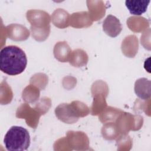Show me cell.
I'll return each mask as SVG.
<instances>
[{
  "label": "cell",
  "mask_w": 151,
  "mask_h": 151,
  "mask_svg": "<svg viewBox=\"0 0 151 151\" xmlns=\"http://www.w3.org/2000/svg\"><path fill=\"white\" fill-rule=\"evenodd\" d=\"M27 58L25 52L16 45L6 46L0 52V70L9 76L22 73L26 68Z\"/></svg>",
  "instance_id": "6da1fadb"
},
{
  "label": "cell",
  "mask_w": 151,
  "mask_h": 151,
  "mask_svg": "<svg viewBox=\"0 0 151 151\" xmlns=\"http://www.w3.org/2000/svg\"><path fill=\"white\" fill-rule=\"evenodd\" d=\"M90 113V109L84 103L73 101L71 103H62L55 109L56 117L61 121L67 124L77 122L80 117H83Z\"/></svg>",
  "instance_id": "7a4b0ae2"
},
{
  "label": "cell",
  "mask_w": 151,
  "mask_h": 151,
  "mask_svg": "<svg viewBox=\"0 0 151 151\" xmlns=\"http://www.w3.org/2000/svg\"><path fill=\"white\" fill-rule=\"evenodd\" d=\"M28 131L21 127L13 126L5 135L4 143L9 151H22L28 149L30 145Z\"/></svg>",
  "instance_id": "3957f363"
},
{
  "label": "cell",
  "mask_w": 151,
  "mask_h": 151,
  "mask_svg": "<svg viewBox=\"0 0 151 151\" xmlns=\"http://www.w3.org/2000/svg\"><path fill=\"white\" fill-rule=\"evenodd\" d=\"M109 93L107 84L102 81H97L91 87L93 102L91 107V114L93 116L99 115L106 107V98Z\"/></svg>",
  "instance_id": "277c9868"
},
{
  "label": "cell",
  "mask_w": 151,
  "mask_h": 151,
  "mask_svg": "<svg viewBox=\"0 0 151 151\" xmlns=\"http://www.w3.org/2000/svg\"><path fill=\"white\" fill-rule=\"evenodd\" d=\"M143 122V120L141 116L123 112L115 121V124L119 134L125 136L130 130L140 129Z\"/></svg>",
  "instance_id": "5b68a950"
},
{
  "label": "cell",
  "mask_w": 151,
  "mask_h": 151,
  "mask_svg": "<svg viewBox=\"0 0 151 151\" xmlns=\"http://www.w3.org/2000/svg\"><path fill=\"white\" fill-rule=\"evenodd\" d=\"M44 113L36 106L31 108L28 104H22L17 109L16 117L19 119H24L27 124L31 128L36 129L40 117Z\"/></svg>",
  "instance_id": "8992f818"
},
{
  "label": "cell",
  "mask_w": 151,
  "mask_h": 151,
  "mask_svg": "<svg viewBox=\"0 0 151 151\" xmlns=\"http://www.w3.org/2000/svg\"><path fill=\"white\" fill-rule=\"evenodd\" d=\"M27 20L31 24L30 29H42L50 28V16L45 11L31 9L26 14Z\"/></svg>",
  "instance_id": "52a82bcc"
},
{
  "label": "cell",
  "mask_w": 151,
  "mask_h": 151,
  "mask_svg": "<svg viewBox=\"0 0 151 151\" xmlns=\"http://www.w3.org/2000/svg\"><path fill=\"white\" fill-rule=\"evenodd\" d=\"M103 29L107 35L114 38L120 34L122 27L117 18L112 15H109L103 22Z\"/></svg>",
  "instance_id": "ba28073f"
},
{
  "label": "cell",
  "mask_w": 151,
  "mask_h": 151,
  "mask_svg": "<svg viewBox=\"0 0 151 151\" xmlns=\"http://www.w3.org/2000/svg\"><path fill=\"white\" fill-rule=\"evenodd\" d=\"M8 37L14 41H24L29 36V30L24 26L17 24H12L6 27Z\"/></svg>",
  "instance_id": "9c48e42d"
},
{
  "label": "cell",
  "mask_w": 151,
  "mask_h": 151,
  "mask_svg": "<svg viewBox=\"0 0 151 151\" xmlns=\"http://www.w3.org/2000/svg\"><path fill=\"white\" fill-rule=\"evenodd\" d=\"M93 21L86 11L73 13L70 17V25L74 28H81L91 25Z\"/></svg>",
  "instance_id": "30bf717a"
},
{
  "label": "cell",
  "mask_w": 151,
  "mask_h": 151,
  "mask_svg": "<svg viewBox=\"0 0 151 151\" xmlns=\"http://www.w3.org/2000/svg\"><path fill=\"white\" fill-rule=\"evenodd\" d=\"M87 4L89 11L88 14L92 21H97L104 16L106 8L103 1H88Z\"/></svg>",
  "instance_id": "8fae6325"
},
{
  "label": "cell",
  "mask_w": 151,
  "mask_h": 151,
  "mask_svg": "<svg viewBox=\"0 0 151 151\" xmlns=\"http://www.w3.org/2000/svg\"><path fill=\"white\" fill-rule=\"evenodd\" d=\"M134 92L142 100H149L150 97V81L146 78L137 80L134 84Z\"/></svg>",
  "instance_id": "7c38bea8"
},
{
  "label": "cell",
  "mask_w": 151,
  "mask_h": 151,
  "mask_svg": "<svg viewBox=\"0 0 151 151\" xmlns=\"http://www.w3.org/2000/svg\"><path fill=\"white\" fill-rule=\"evenodd\" d=\"M138 40L135 35H129L125 38L122 44V50L128 57H134L138 50Z\"/></svg>",
  "instance_id": "4fadbf2b"
},
{
  "label": "cell",
  "mask_w": 151,
  "mask_h": 151,
  "mask_svg": "<svg viewBox=\"0 0 151 151\" xmlns=\"http://www.w3.org/2000/svg\"><path fill=\"white\" fill-rule=\"evenodd\" d=\"M71 50L67 42H58L54 48L55 58L60 62H68L71 53Z\"/></svg>",
  "instance_id": "5bb4252c"
},
{
  "label": "cell",
  "mask_w": 151,
  "mask_h": 151,
  "mask_svg": "<svg viewBox=\"0 0 151 151\" xmlns=\"http://www.w3.org/2000/svg\"><path fill=\"white\" fill-rule=\"evenodd\" d=\"M70 17L66 11L58 8L55 10L52 14V22L55 27L59 28H64L70 25Z\"/></svg>",
  "instance_id": "9a60e30c"
},
{
  "label": "cell",
  "mask_w": 151,
  "mask_h": 151,
  "mask_svg": "<svg viewBox=\"0 0 151 151\" xmlns=\"http://www.w3.org/2000/svg\"><path fill=\"white\" fill-rule=\"evenodd\" d=\"M150 2V1L127 0L125 1V5L131 14L140 15L146 11Z\"/></svg>",
  "instance_id": "2e32d148"
},
{
  "label": "cell",
  "mask_w": 151,
  "mask_h": 151,
  "mask_svg": "<svg viewBox=\"0 0 151 151\" xmlns=\"http://www.w3.org/2000/svg\"><path fill=\"white\" fill-rule=\"evenodd\" d=\"M88 60V57L84 50L77 49L71 52L68 62L70 64L76 67H80L86 65Z\"/></svg>",
  "instance_id": "e0dca14e"
},
{
  "label": "cell",
  "mask_w": 151,
  "mask_h": 151,
  "mask_svg": "<svg viewBox=\"0 0 151 151\" xmlns=\"http://www.w3.org/2000/svg\"><path fill=\"white\" fill-rule=\"evenodd\" d=\"M123 111L119 109L107 107L100 114L99 119L102 123L114 122Z\"/></svg>",
  "instance_id": "ac0fdd59"
},
{
  "label": "cell",
  "mask_w": 151,
  "mask_h": 151,
  "mask_svg": "<svg viewBox=\"0 0 151 151\" xmlns=\"http://www.w3.org/2000/svg\"><path fill=\"white\" fill-rule=\"evenodd\" d=\"M130 29L134 32H141L149 27V22L143 17H130L127 21Z\"/></svg>",
  "instance_id": "d6986e66"
},
{
  "label": "cell",
  "mask_w": 151,
  "mask_h": 151,
  "mask_svg": "<svg viewBox=\"0 0 151 151\" xmlns=\"http://www.w3.org/2000/svg\"><path fill=\"white\" fill-rule=\"evenodd\" d=\"M22 97L27 102L32 103L38 100L40 97V90L35 86L30 84L26 87L22 91Z\"/></svg>",
  "instance_id": "ffe728a7"
},
{
  "label": "cell",
  "mask_w": 151,
  "mask_h": 151,
  "mask_svg": "<svg viewBox=\"0 0 151 151\" xmlns=\"http://www.w3.org/2000/svg\"><path fill=\"white\" fill-rule=\"evenodd\" d=\"M101 133L106 139H115L119 135L116 126L115 122H108L105 123L101 129Z\"/></svg>",
  "instance_id": "44dd1931"
},
{
  "label": "cell",
  "mask_w": 151,
  "mask_h": 151,
  "mask_svg": "<svg viewBox=\"0 0 151 151\" xmlns=\"http://www.w3.org/2000/svg\"><path fill=\"white\" fill-rule=\"evenodd\" d=\"M34 76L38 80V81L30 80V83L32 85L35 84L34 86H38L40 89H44L47 86V84L48 83V77L47 76L44 74L39 73L35 74Z\"/></svg>",
  "instance_id": "7402d4cb"
}]
</instances>
